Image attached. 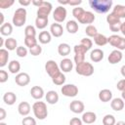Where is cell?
<instances>
[{"label":"cell","mask_w":125,"mask_h":125,"mask_svg":"<svg viewBox=\"0 0 125 125\" xmlns=\"http://www.w3.org/2000/svg\"><path fill=\"white\" fill-rule=\"evenodd\" d=\"M90 7L99 14H104L109 11L112 7L111 0H90L89 1Z\"/></svg>","instance_id":"cell-1"},{"label":"cell","mask_w":125,"mask_h":125,"mask_svg":"<svg viewBox=\"0 0 125 125\" xmlns=\"http://www.w3.org/2000/svg\"><path fill=\"white\" fill-rule=\"evenodd\" d=\"M34 116L39 120H44L48 116V108L44 102H35L32 105Z\"/></svg>","instance_id":"cell-2"},{"label":"cell","mask_w":125,"mask_h":125,"mask_svg":"<svg viewBox=\"0 0 125 125\" xmlns=\"http://www.w3.org/2000/svg\"><path fill=\"white\" fill-rule=\"evenodd\" d=\"M26 10L24 8H19L15 11L14 13V16H13V19H12V21H13V24L15 26H18V27H21L22 26L25 21H26Z\"/></svg>","instance_id":"cell-3"},{"label":"cell","mask_w":125,"mask_h":125,"mask_svg":"<svg viewBox=\"0 0 125 125\" xmlns=\"http://www.w3.org/2000/svg\"><path fill=\"white\" fill-rule=\"evenodd\" d=\"M76 73L82 76H91L94 73V66L91 62H83L79 64H76L75 66Z\"/></svg>","instance_id":"cell-4"},{"label":"cell","mask_w":125,"mask_h":125,"mask_svg":"<svg viewBox=\"0 0 125 125\" xmlns=\"http://www.w3.org/2000/svg\"><path fill=\"white\" fill-rule=\"evenodd\" d=\"M74 51V62L76 64H79L83 62H85V55L87 53V48H85L83 45L81 44H77L74 46L73 48Z\"/></svg>","instance_id":"cell-5"},{"label":"cell","mask_w":125,"mask_h":125,"mask_svg":"<svg viewBox=\"0 0 125 125\" xmlns=\"http://www.w3.org/2000/svg\"><path fill=\"white\" fill-rule=\"evenodd\" d=\"M45 70H46V72L48 73V75L51 78L61 71L60 65L55 61H53V60H49V61L46 62V63H45Z\"/></svg>","instance_id":"cell-6"},{"label":"cell","mask_w":125,"mask_h":125,"mask_svg":"<svg viewBox=\"0 0 125 125\" xmlns=\"http://www.w3.org/2000/svg\"><path fill=\"white\" fill-rule=\"evenodd\" d=\"M61 92L65 97L73 98V97L77 96V94H78V88L74 84H64V85H62V87L61 89Z\"/></svg>","instance_id":"cell-7"},{"label":"cell","mask_w":125,"mask_h":125,"mask_svg":"<svg viewBox=\"0 0 125 125\" xmlns=\"http://www.w3.org/2000/svg\"><path fill=\"white\" fill-rule=\"evenodd\" d=\"M66 15H67L66 9L63 6H58L53 12V18L58 23L64 21V20L66 19Z\"/></svg>","instance_id":"cell-8"},{"label":"cell","mask_w":125,"mask_h":125,"mask_svg":"<svg viewBox=\"0 0 125 125\" xmlns=\"http://www.w3.org/2000/svg\"><path fill=\"white\" fill-rule=\"evenodd\" d=\"M52 8H53V6H52V4L50 2L44 1L43 4L37 9V17L48 18V16L52 12Z\"/></svg>","instance_id":"cell-9"},{"label":"cell","mask_w":125,"mask_h":125,"mask_svg":"<svg viewBox=\"0 0 125 125\" xmlns=\"http://www.w3.org/2000/svg\"><path fill=\"white\" fill-rule=\"evenodd\" d=\"M15 82L19 85V86H21V87H24L26 85L29 84L30 82V76L28 73L26 72H20L16 75L15 77Z\"/></svg>","instance_id":"cell-10"},{"label":"cell","mask_w":125,"mask_h":125,"mask_svg":"<svg viewBox=\"0 0 125 125\" xmlns=\"http://www.w3.org/2000/svg\"><path fill=\"white\" fill-rule=\"evenodd\" d=\"M123 58V54L121 53V51L119 50H113L109 55H108V58H107V61L110 64H115V63H118L121 62Z\"/></svg>","instance_id":"cell-11"},{"label":"cell","mask_w":125,"mask_h":125,"mask_svg":"<svg viewBox=\"0 0 125 125\" xmlns=\"http://www.w3.org/2000/svg\"><path fill=\"white\" fill-rule=\"evenodd\" d=\"M69 109L74 113H82L85 109V105L83 102L79 100H74L69 104Z\"/></svg>","instance_id":"cell-12"},{"label":"cell","mask_w":125,"mask_h":125,"mask_svg":"<svg viewBox=\"0 0 125 125\" xmlns=\"http://www.w3.org/2000/svg\"><path fill=\"white\" fill-rule=\"evenodd\" d=\"M95 20H96V17L94 16V14L92 12L85 11L83 13V15L80 17V19L78 20V21L83 24H91L92 22H94Z\"/></svg>","instance_id":"cell-13"},{"label":"cell","mask_w":125,"mask_h":125,"mask_svg":"<svg viewBox=\"0 0 125 125\" xmlns=\"http://www.w3.org/2000/svg\"><path fill=\"white\" fill-rule=\"evenodd\" d=\"M50 33L55 37H61L63 34V27L61 23L54 22L50 26Z\"/></svg>","instance_id":"cell-14"},{"label":"cell","mask_w":125,"mask_h":125,"mask_svg":"<svg viewBox=\"0 0 125 125\" xmlns=\"http://www.w3.org/2000/svg\"><path fill=\"white\" fill-rule=\"evenodd\" d=\"M73 68V62L70 59H62L60 62V69L62 71V72H69L71 71Z\"/></svg>","instance_id":"cell-15"},{"label":"cell","mask_w":125,"mask_h":125,"mask_svg":"<svg viewBox=\"0 0 125 125\" xmlns=\"http://www.w3.org/2000/svg\"><path fill=\"white\" fill-rule=\"evenodd\" d=\"M99 100L103 103H107L112 100V92L109 89H103L99 92Z\"/></svg>","instance_id":"cell-16"},{"label":"cell","mask_w":125,"mask_h":125,"mask_svg":"<svg viewBox=\"0 0 125 125\" xmlns=\"http://www.w3.org/2000/svg\"><path fill=\"white\" fill-rule=\"evenodd\" d=\"M31 110V106L27 102H21L18 105V111L21 116H28Z\"/></svg>","instance_id":"cell-17"},{"label":"cell","mask_w":125,"mask_h":125,"mask_svg":"<svg viewBox=\"0 0 125 125\" xmlns=\"http://www.w3.org/2000/svg\"><path fill=\"white\" fill-rule=\"evenodd\" d=\"M90 59L92 62H101L103 59H104V51L97 48V49H94L91 51L90 53Z\"/></svg>","instance_id":"cell-18"},{"label":"cell","mask_w":125,"mask_h":125,"mask_svg":"<svg viewBox=\"0 0 125 125\" xmlns=\"http://www.w3.org/2000/svg\"><path fill=\"white\" fill-rule=\"evenodd\" d=\"M110 106L114 111H120L125 106L124 101L122 100V98H114L110 102Z\"/></svg>","instance_id":"cell-19"},{"label":"cell","mask_w":125,"mask_h":125,"mask_svg":"<svg viewBox=\"0 0 125 125\" xmlns=\"http://www.w3.org/2000/svg\"><path fill=\"white\" fill-rule=\"evenodd\" d=\"M30 95L35 100H40L44 96V90L40 86H33L30 89Z\"/></svg>","instance_id":"cell-20"},{"label":"cell","mask_w":125,"mask_h":125,"mask_svg":"<svg viewBox=\"0 0 125 125\" xmlns=\"http://www.w3.org/2000/svg\"><path fill=\"white\" fill-rule=\"evenodd\" d=\"M82 121L86 124H92L97 120V115L93 111H86L82 114Z\"/></svg>","instance_id":"cell-21"},{"label":"cell","mask_w":125,"mask_h":125,"mask_svg":"<svg viewBox=\"0 0 125 125\" xmlns=\"http://www.w3.org/2000/svg\"><path fill=\"white\" fill-rule=\"evenodd\" d=\"M45 98H46V102L50 104H55L59 102V94L56 91H53V90L48 91Z\"/></svg>","instance_id":"cell-22"},{"label":"cell","mask_w":125,"mask_h":125,"mask_svg":"<svg viewBox=\"0 0 125 125\" xmlns=\"http://www.w3.org/2000/svg\"><path fill=\"white\" fill-rule=\"evenodd\" d=\"M3 101L7 105H13L17 101V96L14 92H6L3 96Z\"/></svg>","instance_id":"cell-23"},{"label":"cell","mask_w":125,"mask_h":125,"mask_svg":"<svg viewBox=\"0 0 125 125\" xmlns=\"http://www.w3.org/2000/svg\"><path fill=\"white\" fill-rule=\"evenodd\" d=\"M114 16H116L119 19H123L125 18V6L124 5H115L112 8V12H111Z\"/></svg>","instance_id":"cell-24"},{"label":"cell","mask_w":125,"mask_h":125,"mask_svg":"<svg viewBox=\"0 0 125 125\" xmlns=\"http://www.w3.org/2000/svg\"><path fill=\"white\" fill-rule=\"evenodd\" d=\"M8 69L13 74L20 73V70H21V63H20V62L19 61H16V60L11 61L9 62V64H8Z\"/></svg>","instance_id":"cell-25"},{"label":"cell","mask_w":125,"mask_h":125,"mask_svg":"<svg viewBox=\"0 0 125 125\" xmlns=\"http://www.w3.org/2000/svg\"><path fill=\"white\" fill-rule=\"evenodd\" d=\"M38 40L41 44H48L52 40V34L49 31H41L38 36Z\"/></svg>","instance_id":"cell-26"},{"label":"cell","mask_w":125,"mask_h":125,"mask_svg":"<svg viewBox=\"0 0 125 125\" xmlns=\"http://www.w3.org/2000/svg\"><path fill=\"white\" fill-rule=\"evenodd\" d=\"M65 28H66V30L68 31V33L74 34V33H76V32L78 31V28H79V27H78V23H77L76 21L70 20V21H68L66 22Z\"/></svg>","instance_id":"cell-27"},{"label":"cell","mask_w":125,"mask_h":125,"mask_svg":"<svg viewBox=\"0 0 125 125\" xmlns=\"http://www.w3.org/2000/svg\"><path fill=\"white\" fill-rule=\"evenodd\" d=\"M58 53L62 57H66L70 54V46L67 43H61L58 46Z\"/></svg>","instance_id":"cell-28"},{"label":"cell","mask_w":125,"mask_h":125,"mask_svg":"<svg viewBox=\"0 0 125 125\" xmlns=\"http://www.w3.org/2000/svg\"><path fill=\"white\" fill-rule=\"evenodd\" d=\"M5 48L8 50V51H13V50H17V48L19 47L18 46V42L15 38L13 37H9L8 39L5 40Z\"/></svg>","instance_id":"cell-29"},{"label":"cell","mask_w":125,"mask_h":125,"mask_svg":"<svg viewBox=\"0 0 125 125\" xmlns=\"http://www.w3.org/2000/svg\"><path fill=\"white\" fill-rule=\"evenodd\" d=\"M94 42L98 46H104L108 43V40H107V37L105 35H104L102 33H98L94 37Z\"/></svg>","instance_id":"cell-30"},{"label":"cell","mask_w":125,"mask_h":125,"mask_svg":"<svg viewBox=\"0 0 125 125\" xmlns=\"http://www.w3.org/2000/svg\"><path fill=\"white\" fill-rule=\"evenodd\" d=\"M52 81L55 85H58V86L63 85L65 82V76L62 71H60L59 73H57L55 76L52 77Z\"/></svg>","instance_id":"cell-31"},{"label":"cell","mask_w":125,"mask_h":125,"mask_svg":"<svg viewBox=\"0 0 125 125\" xmlns=\"http://www.w3.org/2000/svg\"><path fill=\"white\" fill-rule=\"evenodd\" d=\"M0 32L3 36H9L13 32V25L10 22H5L0 27Z\"/></svg>","instance_id":"cell-32"},{"label":"cell","mask_w":125,"mask_h":125,"mask_svg":"<svg viewBox=\"0 0 125 125\" xmlns=\"http://www.w3.org/2000/svg\"><path fill=\"white\" fill-rule=\"evenodd\" d=\"M9 60V52L7 49H0V67H4Z\"/></svg>","instance_id":"cell-33"},{"label":"cell","mask_w":125,"mask_h":125,"mask_svg":"<svg viewBox=\"0 0 125 125\" xmlns=\"http://www.w3.org/2000/svg\"><path fill=\"white\" fill-rule=\"evenodd\" d=\"M48 18H41V17H36L35 19V26L38 29H44L47 24H48Z\"/></svg>","instance_id":"cell-34"},{"label":"cell","mask_w":125,"mask_h":125,"mask_svg":"<svg viewBox=\"0 0 125 125\" xmlns=\"http://www.w3.org/2000/svg\"><path fill=\"white\" fill-rule=\"evenodd\" d=\"M106 21H107V23H108L109 26L115 25V24H121L122 23L121 21H120V19L117 18L116 16H114L112 13H110V14H108L106 16Z\"/></svg>","instance_id":"cell-35"},{"label":"cell","mask_w":125,"mask_h":125,"mask_svg":"<svg viewBox=\"0 0 125 125\" xmlns=\"http://www.w3.org/2000/svg\"><path fill=\"white\" fill-rule=\"evenodd\" d=\"M121 39H122V37L119 36V35H117V34H112V35H110L109 37H107L108 43H109L112 47H115V48L118 47V45H119Z\"/></svg>","instance_id":"cell-36"},{"label":"cell","mask_w":125,"mask_h":125,"mask_svg":"<svg viewBox=\"0 0 125 125\" xmlns=\"http://www.w3.org/2000/svg\"><path fill=\"white\" fill-rule=\"evenodd\" d=\"M24 36L25 37H35L36 36V29L33 25L29 24L26 25L24 28Z\"/></svg>","instance_id":"cell-37"},{"label":"cell","mask_w":125,"mask_h":125,"mask_svg":"<svg viewBox=\"0 0 125 125\" xmlns=\"http://www.w3.org/2000/svg\"><path fill=\"white\" fill-rule=\"evenodd\" d=\"M116 120L112 114H105L103 117V124L104 125H115Z\"/></svg>","instance_id":"cell-38"},{"label":"cell","mask_w":125,"mask_h":125,"mask_svg":"<svg viewBox=\"0 0 125 125\" xmlns=\"http://www.w3.org/2000/svg\"><path fill=\"white\" fill-rule=\"evenodd\" d=\"M85 33H86L87 36H89V37H93V38H94V37L98 34L97 27L94 26L93 24H89V25H87V27H86V29H85Z\"/></svg>","instance_id":"cell-39"},{"label":"cell","mask_w":125,"mask_h":125,"mask_svg":"<svg viewBox=\"0 0 125 125\" xmlns=\"http://www.w3.org/2000/svg\"><path fill=\"white\" fill-rule=\"evenodd\" d=\"M24 44H25L26 47L31 49L34 46H36L38 43H37L36 37H24Z\"/></svg>","instance_id":"cell-40"},{"label":"cell","mask_w":125,"mask_h":125,"mask_svg":"<svg viewBox=\"0 0 125 125\" xmlns=\"http://www.w3.org/2000/svg\"><path fill=\"white\" fill-rule=\"evenodd\" d=\"M85 12V10L83 9V8H81V7H74L73 8V10H72V16L78 21L79 19H80V17L83 15V13Z\"/></svg>","instance_id":"cell-41"},{"label":"cell","mask_w":125,"mask_h":125,"mask_svg":"<svg viewBox=\"0 0 125 125\" xmlns=\"http://www.w3.org/2000/svg\"><path fill=\"white\" fill-rule=\"evenodd\" d=\"M16 53H17V55H18L20 58H24V57H26L28 51H27V49H26L25 47H23V46H19V47L17 48V50H16Z\"/></svg>","instance_id":"cell-42"},{"label":"cell","mask_w":125,"mask_h":125,"mask_svg":"<svg viewBox=\"0 0 125 125\" xmlns=\"http://www.w3.org/2000/svg\"><path fill=\"white\" fill-rule=\"evenodd\" d=\"M29 53H30L32 56H34V57L39 56V55H41V53H42V47H41L39 44H37V45L34 46L33 48L29 49Z\"/></svg>","instance_id":"cell-43"},{"label":"cell","mask_w":125,"mask_h":125,"mask_svg":"<svg viewBox=\"0 0 125 125\" xmlns=\"http://www.w3.org/2000/svg\"><path fill=\"white\" fill-rule=\"evenodd\" d=\"M80 44L81 45H83L85 48H87V50H90L91 48H92V46H93V42H92V40L90 39V38H82L81 39V41H80Z\"/></svg>","instance_id":"cell-44"},{"label":"cell","mask_w":125,"mask_h":125,"mask_svg":"<svg viewBox=\"0 0 125 125\" xmlns=\"http://www.w3.org/2000/svg\"><path fill=\"white\" fill-rule=\"evenodd\" d=\"M21 124L22 125H36V120L31 116H25L23 117Z\"/></svg>","instance_id":"cell-45"},{"label":"cell","mask_w":125,"mask_h":125,"mask_svg":"<svg viewBox=\"0 0 125 125\" xmlns=\"http://www.w3.org/2000/svg\"><path fill=\"white\" fill-rule=\"evenodd\" d=\"M14 3H15L14 0H1V1H0V8H1V9L10 8Z\"/></svg>","instance_id":"cell-46"},{"label":"cell","mask_w":125,"mask_h":125,"mask_svg":"<svg viewBox=\"0 0 125 125\" xmlns=\"http://www.w3.org/2000/svg\"><path fill=\"white\" fill-rule=\"evenodd\" d=\"M9 78V75H8V72L1 69L0 70V83H5Z\"/></svg>","instance_id":"cell-47"},{"label":"cell","mask_w":125,"mask_h":125,"mask_svg":"<svg viewBox=\"0 0 125 125\" xmlns=\"http://www.w3.org/2000/svg\"><path fill=\"white\" fill-rule=\"evenodd\" d=\"M82 123H83L82 119H80L78 117H73L69 121V125H82Z\"/></svg>","instance_id":"cell-48"},{"label":"cell","mask_w":125,"mask_h":125,"mask_svg":"<svg viewBox=\"0 0 125 125\" xmlns=\"http://www.w3.org/2000/svg\"><path fill=\"white\" fill-rule=\"evenodd\" d=\"M116 88H117V90H119V91H121V92L125 90V78H124V79H121V80H119V81L117 82Z\"/></svg>","instance_id":"cell-49"},{"label":"cell","mask_w":125,"mask_h":125,"mask_svg":"<svg viewBox=\"0 0 125 125\" xmlns=\"http://www.w3.org/2000/svg\"><path fill=\"white\" fill-rule=\"evenodd\" d=\"M116 49L119 50V51L125 50V37H122V39H121V41H120V43H119V45Z\"/></svg>","instance_id":"cell-50"},{"label":"cell","mask_w":125,"mask_h":125,"mask_svg":"<svg viewBox=\"0 0 125 125\" xmlns=\"http://www.w3.org/2000/svg\"><path fill=\"white\" fill-rule=\"evenodd\" d=\"M67 2H68V5L75 6V7H78V5H80L82 3L81 0H70V1H67Z\"/></svg>","instance_id":"cell-51"},{"label":"cell","mask_w":125,"mask_h":125,"mask_svg":"<svg viewBox=\"0 0 125 125\" xmlns=\"http://www.w3.org/2000/svg\"><path fill=\"white\" fill-rule=\"evenodd\" d=\"M6 115H7L6 110H5L3 107H1V108H0V120L3 121V120L6 118Z\"/></svg>","instance_id":"cell-52"},{"label":"cell","mask_w":125,"mask_h":125,"mask_svg":"<svg viewBox=\"0 0 125 125\" xmlns=\"http://www.w3.org/2000/svg\"><path fill=\"white\" fill-rule=\"evenodd\" d=\"M32 1H30V0H19V3L21 5V6H28L30 3H31Z\"/></svg>","instance_id":"cell-53"},{"label":"cell","mask_w":125,"mask_h":125,"mask_svg":"<svg viewBox=\"0 0 125 125\" xmlns=\"http://www.w3.org/2000/svg\"><path fill=\"white\" fill-rule=\"evenodd\" d=\"M43 2H44V1H42V0H33L31 3H32L34 6H36L37 8H39V7L43 4Z\"/></svg>","instance_id":"cell-54"},{"label":"cell","mask_w":125,"mask_h":125,"mask_svg":"<svg viewBox=\"0 0 125 125\" xmlns=\"http://www.w3.org/2000/svg\"><path fill=\"white\" fill-rule=\"evenodd\" d=\"M120 31H121V33L125 36V21H123L122 23H121V27H120Z\"/></svg>","instance_id":"cell-55"},{"label":"cell","mask_w":125,"mask_h":125,"mask_svg":"<svg viewBox=\"0 0 125 125\" xmlns=\"http://www.w3.org/2000/svg\"><path fill=\"white\" fill-rule=\"evenodd\" d=\"M120 73H121V75L125 78V64L121 66V68H120Z\"/></svg>","instance_id":"cell-56"},{"label":"cell","mask_w":125,"mask_h":125,"mask_svg":"<svg viewBox=\"0 0 125 125\" xmlns=\"http://www.w3.org/2000/svg\"><path fill=\"white\" fill-rule=\"evenodd\" d=\"M4 23H5L4 22V15H3V13H0V24L2 25Z\"/></svg>","instance_id":"cell-57"},{"label":"cell","mask_w":125,"mask_h":125,"mask_svg":"<svg viewBox=\"0 0 125 125\" xmlns=\"http://www.w3.org/2000/svg\"><path fill=\"white\" fill-rule=\"evenodd\" d=\"M3 45H5V41L3 37H0V47H2Z\"/></svg>","instance_id":"cell-58"},{"label":"cell","mask_w":125,"mask_h":125,"mask_svg":"<svg viewBox=\"0 0 125 125\" xmlns=\"http://www.w3.org/2000/svg\"><path fill=\"white\" fill-rule=\"evenodd\" d=\"M115 125H125V122L124 121H117L115 123Z\"/></svg>","instance_id":"cell-59"},{"label":"cell","mask_w":125,"mask_h":125,"mask_svg":"<svg viewBox=\"0 0 125 125\" xmlns=\"http://www.w3.org/2000/svg\"><path fill=\"white\" fill-rule=\"evenodd\" d=\"M121 97H122V100L125 101V90L121 92Z\"/></svg>","instance_id":"cell-60"},{"label":"cell","mask_w":125,"mask_h":125,"mask_svg":"<svg viewBox=\"0 0 125 125\" xmlns=\"http://www.w3.org/2000/svg\"><path fill=\"white\" fill-rule=\"evenodd\" d=\"M0 125H7V124H6V123H4V122H2V121H1V122H0Z\"/></svg>","instance_id":"cell-61"},{"label":"cell","mask_w":125,"mask_h":125,"mask_svg":"<svg viewBox=\"0 0 125 125\" xmlns=\"http://www.w3.org/2000/svg\"><path fill=\"white\" fill-rule=\"evenodd\" d=\"M124 57H125V54H124Z\"/></svg>","instance_id":"cell-62"}]
</instances>
